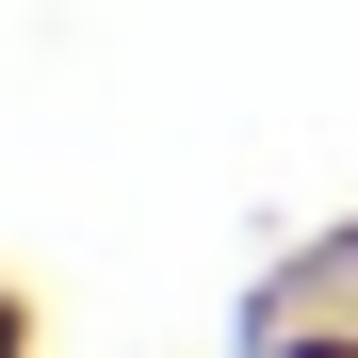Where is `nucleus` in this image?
<instances>
[{"mask_svg": "<svg viewBox=\"0 0 358 358\" xmlns=\"http://www.w3.org/2000/svg\"><path fill=\"white\" fill-rule=\"evenodd\" d=\"M0 358H33V293L17 277H0Z\"/></svg>", "mask_w": 358, "mask_h": 358, "instance_id": "obj_1", "label": "nucleus"}, {"mask_svg": "<svg viewBox=\"0 0 358 358\" xmlns=\"http://www.w3.org/2000/svg\"><path fill=\"white\" fill-rule=\"evenodd\" d=\"M277 358H358V326H293V342H277Z\"/></svg>", "mask_w": 358, "mask_h": 358, "instance_id": "obj_2", "label": "nucleus"}]
</instances>
